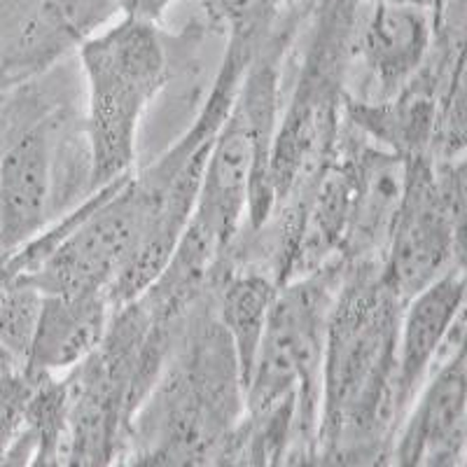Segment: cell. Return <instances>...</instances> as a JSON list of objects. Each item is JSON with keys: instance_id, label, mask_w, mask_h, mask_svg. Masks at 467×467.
<instances>
[{"instance_id": "cell-1", "label": "cell", "mask_w": 467, "mask_h": 467, "mask_svg": "<svg viewBox=\"0 0 467 467\" xmlns=\"http://www.w3.org/2000/svg\"><path fill=\"white\" fill-rule=\"evenodd\" d=\"M404 302L379 265H344L327 318L314 465H388Z\"/></svg>"}, {"instance_id": "cell-2", "label": "cell", "mask_w": 467, "mask_h": 467, "mask_svg": "<svg viewBox=\"0 0 467 467\" xmlns=\"http://www.w3.org/2000/svg\"><path fill=\"white\" fill-rule=\"evenodd\" d=\"M244 409V372L208 285L182 314L160 374L129 420L122 465H220Z\"/></svg>"}, {"instance_id": "cell-3", "label": "cell", "mask_w": 467, "mask_h": 467, "mask_svg": "<svg viewBox=\"0 0 467 467\" xmlns=\"http://www.w3.org/2000/svg\"><path fill=\"white\" fill-rule=\"evenodd\" d=\"M360 0H316L283 68V96L271 148L274 203L306 208L335 157Z\"/></svg>"}, {"instance_id": "cell-4", "label": "cell", "mask_w": 467, "mask_h": 467, "mask_svg": "<svg viewBox=\"0 0 467 467\" xmlns=\"http://www.w3.org/2000/svg\"><path fill=\"white\" fill-rule=\"evenodd\" d=\"M181 318L157 316L143 297L131 299L112 311L101 344L64 372L66 465H122L129 420L160 374Z\"/></svg>"}, {"instance_id": "cell-5", "label": "cell", "mask_w": 467, "mask_h": 467, "mask_svg": "<svg viewBox=\"0 0 467 467\" xmlns=\"http://www.w3.org/2000/svg\"><path fill=\"white\" fill-rule=\"evenodd\" d=\"M75 57L96 185L103 187L136 169L143 117L173 73L169 37L161 24L122 15L82 40Z\"/></svg>"}, {"instance_id": "cell-6", "label": "cell", "mask_w": 467, "mask_h": 467, "mask_svg": "<svg viewBox=\"0 0 467 467\" xmlns=\"http://www.w3.org/2000/svg\"><path fill=\"white\" fill-rule=\"evenodd\" d=\"M262 37L224 40V54L215 80L197 117L192 119L190 129H185L181 139H175L173 145L166 148L157 160L150 161L145 169H133V187L139 190L145 206V229L139 248L133 250L131 260L108 290L112 311L139 297L169 262L194 208L213 140L223 127L245 66L250 64Z\"/></svg>"}, {"instance_id": "cell-7", "label": "cell", "mask_w": 467, "mask_h": 467, "mask_svg": "<svg viewBox=\"0 0 467 467\" xmlns=\"http://www.w3.org/2000/svg\"><path fill=\"white\" fill-rule=\"evenodd\" d=\"M80 96L49 108L0 148V262L99 190Z\"/></svg>"}, {"instance_id": "cell-8", "label": "cell", "mask_w": 467, "mask_h": 467, "mask_svg": "<svg viewBox=\"0 0 467 467\" xmlns=\"http://www.w3.org/2000/svg\"><path fill=\"white\" fill-rule=\"evenodd\" d=\"M341 276L344 262L335 260L278 287L245 383L244 414L297 407L290 465H314L325 332Z\"/></svg>"}, {"instance_id": "cell-9", "label": "cell", "mask_w": 467, "mask_h": 467, "mask_svg": "<svg viewBox=\"0 0 467 467\" xmlns=\"http://www.w3.org/2000/svg\"><path fill=\"white\" fill-rule=\"evenodd\" d=\"M465 157L407 161L400 203L381 276L402 302L456 266H465Z\"/></svg>"}, {"instance_id": "cell-10", "label": "cell", "mask_w": 467, "mask_h": 467, "mask_svg": "<svg viewBox=\"0 0 467 467\" xmlns=\"http://www.w3.org/2000/svg\"><path fill=\"white\" fill-rule=\"evenodd\" d=\"M432 40V10L400 0H360L353 28L348 96L381 101L398 94Z\"/></svg>"}, {"instance_id": "cell-11", "label": "cell", "mask_w": 467, "mask_h": 467, "mask_svg": "<svg viewBox=\"0 0 467 467\" xmlns=\"http://www.w3.org/2000/svg\"><path fill=\"white\" fill-rule=\"evenodd\" d=\"M467 461L465 346L446 353L400 420L388 465L462 467Z\"/></svg>"}, {"instance_id": "cell-12", "label": "cell", "mask_w": 467, "mask_h": 467, "mask_svg": "<svg viewBox=\"0 0 467 467\" xmlns=\"http://www.w3.org/2000/svg\"><path fill=\"white\" fill-rule=\"evenodd\" d=\"M337 145L350 169V218L339 260L383 266L407 185V160L369 143L346 119Z\"/></svg>"}, {"instance_id": "cell-13", "label": "cell", "mask_w": 467, "mask_h": 467, "mask_svg": "<svg viewBox=\"0 0 467 467\" xmlns=\"http://www.w3.org/2000/svg\"><path fill=\"white\" fill-rule=\"evenodd\" d=\"M465 266H456L404 302L395 374L398 425L437 362L465 346Z\"/></svg>"}, {"instance_id": "cell-14", "label": "cell", "mask_w": 467, "mask_h": 467, "mask_svg": "<svg viewBox=\"0 0 467 467\" xmlns=\"http://www.w3.org/2000/svg\"><path fill=\"white\" fill-rule=\"evenodd\" d=\"M78 45L52 0H0V96L68 61Z\"/></svg>"}, {"instance_id": "cell-15", "label": "cell", "mask_w": 467, "mask_h": 467, "mask_svg": "<svg viewBox=\"0 0 467 467\" xmlns=\"http://www.w3.org/2000/svg\"><path fill=\"white\" fill-rule=\"evenodd\" d=\"M112 306L106 295H43L26 369L64 374L101 344Z\"/></svg>"}, {"instance_id": "cell-16", "label": "cell", "mask_w": 467, "mask_h": 467, "mask_svg": "<svg viewBox=\"0 0 467 467\" xmlns=\"http://www.w3.org/2000/svg\"><path fill=\"white\" fill-rule=\"evenodd\" d=\"M437 96L407 82L390 99L365 101L346 96L344 119L369 143L398 154L402 160L431 157L435 133Z\"/></svg>"}, {"instance_id": "cell-17", "label": "cell", "mask_w": 467, "mask_h": 467, "mask_svg": "<svg viewBox=\"0 0 467 467\" xmlns=\"http://www.w3.org/2000/svg\"><path fill=\"white\" fill-rule=\"evenodd\" d=\"M211 287L215 314L232 339L241 372L248 383L269 320L271 304L281 285L266 271L220 262Z\"/></svg>"}, {"instance_id": "cell-18", "label": "cell", "mask_w": 467, "mask_h": 467, "mask_svg": "<svg viewBox=\"0 0 467 467\" xmlns=\"http://www.w3.org/2000/svg\"><path fill=\"white\" fill-rule=\"evenodd\" d=\"M43 292L26 276L0 278V367H26Z\"/></svg>"}, {"instance_id": "cell-19", "label": "cell", "mask_w": 467, "mask_h": 467, "mask_svg": "<svg viewBox=\"0 0 467 467\" xmlns=\"http://www.w3.org/2000/svg\"><path fill=\"white\" fill-rule=\"evenodd\" d=\"M199 10L206 31L227 40L262 37L276 24L283 5L278 0H199Z\"/></svg>"}, {"instance_id": "cell-20", "label": "cell", "mask_w": 467, "mask_h": 467, "mask_svg": "<svg viewBox=\"0 0 467 467\" xmlns=\"http://www.w3.org/2000/svg\"><path fill=\"white\" fill-rule=\"evenodd\" d=\"M40 374L26 367H0V465H12L26 431L28 404Z\"/></svg>"}, {"instance_id": "cell-21", "label": "cell", "mask_w": 467, "mask_h": 467, "mask_svg": "<svg viewBox=\"0 0 467 467\" xmlns=\"http://www.w3.org/2000/svg\"><path fill=\"white\" fill-rule=\"evenodd\" d=\"M52 5L80 43L124 15L122 0H52Z\"/></svg>"}, {"instance_id": "cell-22", "label": "cell", "mask_w": 467, "mask_h": 467, "mask_svg": "<svg viewBox=\"0 0 467 467\" xmlns=\"http://www.w3.org/2000/svg\"><path fill=\"white\" fill-rule=\"evenodd\" d=\"M175 0H122L124 15L133 16H143V19H150V22H157L164 26V15Z\"/></svg>"}, {"instance_id": "cell-23", "label": "cell", "mask_w": 467, "mask_h": 467, "mask_svg": "<svg viewBox=\"0 0 467 467\" xmlns=\"http://www.w3.org/2000/svg\"><path fill=\"white\" fill-rule=\"evenodd\" d=\"M400 3H411V5L425 7V10H437L446 0H400Z\"/></svg>"}, {"instance_id": "cell-24", "label": "cell", "mask_w": 467, "mask_h": 467, "mask_svg": "<svg viewBox=\"0 0 467 467\" xmlns=\"http://www.w3.org/2000/svg\"><path fill=\"white\" fill-rule=\"evenodd\" d=\"M278 3H281V5H285V3H295V0H278Z\"/></svg>"}]
</instances>
